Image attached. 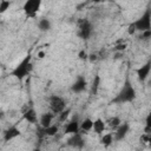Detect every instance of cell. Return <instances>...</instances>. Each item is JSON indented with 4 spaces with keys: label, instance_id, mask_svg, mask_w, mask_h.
<instances>
[{
    "label": "cell",
    "instance_id": "cell-1",
    "mask_svg": "<svg viewBox=\"0 0 151 151\" xmlns=\"http://www.w3.org/2000/svg\"><path fill=\"white\" fill-rule=\"evenodd\" d=\"M137 98V92L136 88L133 87L130 78L127 77L124 81V85L119 90V92L112 98L111 104H125V103H131Z\"/></svg>",
    "mask_w": 151,
    "mask_h": 151
},
{
    "label": "cell",
    "instance_id": "cell-2",
    "mask_svg": "<svg viewBox=\"0 0 151 151\" xmlns=\"http://www.w3.org/2000/svg\"><path fill=\"white\" fill-rule=\"evenodd\" d=\"M32 68H33V66H32V54L28 53V54H26V55L22 58V60L12 70L11 76L14 77V78H17L18 80H22V79H25L26 77H28V76L31 74Z\"/></svg>",
    "mask_w": 151,
    "mask_h": 151
},
{
    "label": "cell",
    "instance_id": "cell-3",
    "mask_svg": "<svg viewBox=\"0 0 151 151\" xmlns=\"http://www.w3.org/2000/svg\"><path fill=\"white\" fill-rule=\"evenodd\" d=\"M93 24L87 19L84 18L78 22V29H77V35L83 39V40H88L91 35L93 34Z\"/></svg>",
    "mask_w": 151,
    "mask_h": 151
},
{
    "label": "cell",
    "instance_id": "cell-4",
    "mask_svg": "<svg viewBox=\"0 0 151 151\" xmlns=\"http://www.w3.org/2000/svg\"><path fill=\"white\" fill-rule=\"evenodd\" d=\"M132 24H133L136 31H139V32H145V31L151 29V13H150V8H146L145 12L142 14V17H139Z\"/></svg>",
    "mask_w": 151,
    "mask_h": 151
},
{
    "label": "cell",
    "instance_id": "cell-5",
    "mask_svg": "<svg viewBox=\"0 0 151 151\" xmlns=\"http://www.w3.org/2000/svg\"><path fill=\"white\" fill-rule=\"evenodd\" d=\"M47 101H48V106H50L51 112L54 113V114H59L63 110L66 109V100L61 96L51 94L48 97Z\"/></svg>",
    "mask_w": 151,
    "mask_h": 151
},
{
    "label": "cell",
    "instance_id": "cell-6",
    "mask_svg": "<svg viewBox=\"0 0 151 151\" xmlns=\"http://www.w3.org/2000/svg\"><path fill=\"white\" fill-rule=\"evenodd\" d=\"M41 4H42V0H26L22 6V9H24L26 17L32 18V19L35 18L38 12L40 11Z\"/></svg>",
    "mask_w": 151,
    "mask_h": 151
},
{
    "label": "cell",
    "instance_id": "cell-7",
    "mask_svg": "<svg viewBox=\"0 0 151 151\" xmlns=\"http://www.w3.org/2000/svg\"><path fill=\"white\" fill-rule=\"evenodd\" d=\"M131 125L129 123H120V125H118L116 127V132L113 133V139L116 142H122L123 139H125V137L127 136V133L130 132Z\"/></svg>",
    "mask_w": 151,
    "mask_h": 151
},
{
    "label": "cell",
    "instance_id": "cell-8",
    "mask_svg": "<svg viewBox=\"0 0 151 151\" xmlns=\"http://www.w3.org/2000/svg\"><path fill=\"white\" fill-rule=\"evenodd\" d=\"M86 88H87V81L83 76H78L77 79L71 85V91L76 94L83 93L84 91H86Z\"/></svg>",
    "mask_w": 151,
    "mask_h": 151
},
{
    "label": "cell",
    "instance_id": "cell-9",
    "mask_svg": "<svg viewBox=\"0 0 151 151\" xmlns=\"http://www.w3.org/2000/svg\"><path fill=\"white\" fill-rule=\"evenodd\" d=\"M84 144H85V142H84V138L80 132L73 133L67 140V145L71 147H74V149H83Z\"/></svg>",
    "mask_w": 151,
    "mask_h": 151
},
{
    "label": "cell",
    "instance_id": "cell-10",
    "mask_svg": "<svg viewBox=\"0 0 151 151\" xmlns=\"http://www.w3.org/2000/svg\"><path fill=\"white\" fill-rule=\"evenodd\" d=\"M150 71H151V61L147 60L143 66L138 67L136 70V73H137V77H138V80L139 81H145L150 74Z\"/></svg>",
    "mask_w": 151,
    "mask_h": 151
},
{
    "label": "cell",
    "instance_id": "cell-11",
    "mask_svg": "<svg viewBox=\"0 0 151 151\" xmlns=\"http://www.w3.org/2000/svg\"><path fill=\"white\" fill-rule=\"evenodd\" d=\"M20 134H21L20 129L17 125H12V126H9L8 129H6L4 131V140L5 142H11V140L15 139L17 137H19Z\"/></svg>",
    "mask_w": 151,
    "mask_h": 151
},
{
    "label": "cell",
    "instance_id": "cell-12",
    "mask_svg": "<svg viewBox=\"0 0 151 151\" xmlns=\"http://www.w3.org/2000/svg\"><path fill=\"white\" fill-rule=\"evenodd\" d=\"M80 131V123L78 120V118H73L72 120H70L66 126H65V130L64 132L66 134H73V133H77Z\"/></svg>",
    "mask_w": 151,
    "mask_h": 151
},
{
    "label": "cell",
    "instance_id": "cell-13",
    "mask_svg": "<svg viewBox=\"0 0 151 151\" xmlns=\"http://www.w3.org/2000/svg\"><path fill=\"white\" fill-rule=\"evenodd\" d=\"M22 118H24L27 123H29V124H38V120H39L38 113H37V111H35L33 107L27 109V110L24 112Z\"/></svg>",
    "mask_w": 151,
    "mask_h": 151
},
{
    "label": "cell",
    "instance_id": "cell-14",
    "mask_svg": "<svg viewBox=\"0 0 151 151\" xmlns=\"http://www.w3.org/2000/svg\"><path fill=\"white\" fill-rule=\"evenodd\" d=\"M53 118H54V113H52V112H45V113H42L39 117V120H38L39 122V125L41 127H47L48 125L52 124Z\"/></svg>",
    "mask_w": 151,
    "mask_h": 151
},
{
    "label": "cell",
    "instance_id": "cell-15",
    "mask_svg": "<svg viewBox=\"0 0 151 151\" xmlns=\"http://www.w3.org/2000/svg\"><path fill=\"white\" fill-rule=\"evenodd\" d=\"M40 131H41V134L42 136H46V137H53L58 133L59 131V126L57 124H51L48 125L47 127H41L40 126Z\"/></svg>",
    "mask_w": 151,
    "mask_h": 151
},
{
    "label": "cell",
    "instance_id": "cell-16",
    "mask_svg": "<svg viewBox=\"0 0 151 151\" xmlns=\"http://www.w3.org/2000/svg\"><path fill=\"white\" fill-rule=\"evenodd\" d=\"M106 129V123L101 119V118H97L93 120V125H92V130L97 133V134H101L104 133Z\"/></svg>",
    "mask_w": 151,
    "mask_h": 151
},
{
    "label": "cell",
    "instance_id": "cell-17",
    "mask_svg": "<svg viewBox=\"0 0 151 151\" xmlns=\"http://www.w3.org/2000/svg\"><path fill=\"white\" fill-rule=\"evenodd\" d=\"M37 26H38V29L40 32H48L52 28V22L47 18H41L38 20Z\"/></svg>",
    "mask_w": 151,
    "mask_h": 151
},
{
    "label": "cell",
    "instance_id": "cell-18",
    "mask_svg": "<svg viewBox=\"0 0 151 151\" xmlns=\"http://www.w3.org/2000/svg\"><path fill=\"white\" fill-rule=\"evenodd\" d=\"M92 125H93V119L91 118H85L81 123H80V130L81 131H91L92 130Z\"/></svg>",
    "mask_w": 151,
    "mask_h": 151
},
{
    "label": "cell",
    "instance_id": "cell-19",
    "mask_svg": "<svg viewBox=\"0 0 151 151\" xmlns=\"http://www.w3.org/2000/svg\"><path fill=\"white\" fill-rule=\"evenodd\" d=\"M113 133H104V136L100 138V143L105 146V147H107V146H110L112 143H113Z\"/></svg>",
    "mask_w": 151,
    "mask_h": 151
},
{
    "label": "cell",
    "instance_id": "cell-20",
    "mask_svg": "<svg viewBox=\"0 0 151 151\" xmlns=\"http://www.w3.org/2000/svg\"><path fill=\"white\" fill-rule=\"evenodd\" d=\"M120 123H122V119H120L118 116H113V117H111V118L107 120L109 126L112 127V129H116L118 125H120Z\"/></svg>",
    "mask_w": 151,
    "mask_h": 151
},
{
    "label": "cell",
    "instance_id": "cell-21",
    "mask_svg": "<svg viewBox=\"0 0 151 151\" xmlns=\"http://www.w3.org/2000/svg\"><path fill=\"white\" fill-rule=\"evenodd\" d=\"M9 7H11V1L9 0H1L0 1V14L5 13Z\"/></svg>",
    "mask_w": 151,
    "mask_h": 151
},
{
    "label": "cell",
    "instance_id": "cell-22",
    "mask_svg": "<svg viewBox=\"0 0 151 151\" xmlns=\"http://www.w3.org/2000/svg\"><path fill=\"white\" fill-rule=\"evenodd\" d=\"M70 112H71L70 109H65V110H63V111L59 113V122H65V120L67 119Z\"/></svg>",
    "mask_w": 151,
    "mask_h": 151
},
{
    "label": "cell",
    "instance_id": "cell-23",
    "mask_svg": "<svg viewBox=\"0 0 151 151\" xmlns=\"http://www.w3.org/2000/svg\"><path fill=\"white\" fill-rule=\"evenodd\" d=\"M127 32H129V34L130 35H132V34H134V32H136V28H134V26H133V24L131 22L130 25H129V28H127Z\"/></svg>",
    "mask_w": 151,
    "mask_h": 151
},
{
    "label": "cell",
    "instance_id": "cell-24",
    "mask_svg": "<svg viewBox=\"0 0 151 151\" xmlns=\"http://www.w3.org/2000/svg\"><path fill=\"white\" fill-rule=\"evenodd\" d=\"M125 48H126V44H122V45L116 46V50H118V51H123V50H125Z\"/></svg>",
    "mask_w": 151,
    "mask_h": 151
},
{
    "label": "cell",
    "instance_id": "cell-25",
    "mask_svg": "<svg viewBox=\"0 0 151 151\" xmlns=\"http://www.w3.org/2000/svg\"><path fill=\"white\" fill-rule=\"evenodd\" d=\"M79 58H80V59H87V53L84 52V51H81V52L79 53Z\"/></svg>",
    "mask_w": 151,
    "mask_h": 151
},
{
    "label": "cell",
    "instance_id": "cell-26",
    "mask_svg": "<svg viewBox=\"0 0 151 151\" xmlns=\"http://www.w3.org/2000/svg\"><path fill=\"white\" fill-rule=\"evenodd\" d=\"M94 4H99V2H105V1H113V0H91Z\"/></svg>",
    "mask_w": 151,
    "mask_h": 151
},
{
    "label": "cell",
    "instance_id": "cell-27",
    "mask_svg": "<svg viewBox=\"0 0 151 151\" xmlns=\"http://www.w3.org/2000/svg\"><path fill=\"white\" fill-rule=\"evenodd\" d=\"M38 57H39L40 59H42V58L45 57V52H44V51H40V52L38 53Z\"/></svg>",
    "mask_w": 151,
    "mask_h": 151
},
{
    "label": "cell",
    "instance_id": "cell-28",
    "mask_svg": "<svg viewBox=\"0 0 151 151\" xmlns=\"http://www.w3.org/2000/svg\"><path fill=\"white\" fill-rule=\"evenodd\" d=\"M4 117H5V114H4V112H0V118H1V119H2V118H4Z\"/></svg>",
    "mask_w": 151,
    "mask_h": 151
},
{
    "label": "cell",
    "instance_id": "cell-29",
    "mask_svg": "<svg viewBox=\"0 0 151 151\" xmlns=\"http://www.w3.org/2000/svg\"><path fill=\"white\" fill-rule=\"evenodd\" d=\"M0 130H1V129H0Z\"/></svg>",
    "mask_w": 151,
    "mask_h": 151
}]
</instances>
